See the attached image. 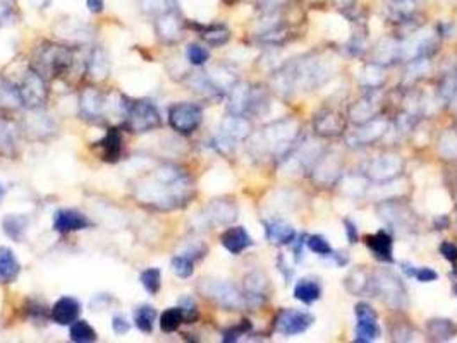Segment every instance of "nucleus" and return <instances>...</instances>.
Here are the masks:
<instances>
[{
    "mask_svg": "<svg viewBox=\"0 0 457 343\" xmlns=\"http://www.w3.org/2000/svg\"><path fill=\"white\" fill-rule=\"evenodd\" d=\"M0 103H6V105L21 103L17 88H14V86L10 85L7 79H3L2 76H0Z\"/></svg>",
    "mask_w": 457,
    "mask_h": 343,
    "instance_id": "47",
    "label": "nucleus"
},
{
    "mask_svg": "<svg viewBox=\"0 0 457 343\" xmlns=\"http://www.w3.org/2000/svg\"><path fill=\"white\" fill-rule=\"evenodd\" d=\"M251 330V324L250 321H243V323L239 324V326H234V328H229L227 331L224 333V338L222 340L224 342H237L241 337H243L244 333H248V331Z\"/></svg>",
    "mask_w": 457,
    "mask_h": 343,
    "instance_id": "50",
    "label": "nucleus"
},
{
    "mask_svg": "<svg viewBox=\"0 0 457 343\" xmlns=\"http://www.w3.org/2000/svg\"><path fill=\"white\" fill-rule=\"evenodd\" d=\"M139 7L150 16H162L171 10H178V0H139Z\"/></svg>",
    "mask_w": 457,
    "mask_h": 343,
    "instance_id": "40",
    "label": "nucleus"
},
{
    "mask_svg": "<svg viewBox=\"0 0 457 343\" xmlns=\"http://www.w3.org/2000/svg\"><path fill=\"white\" fill-rule=\"evenodd\" d=\"M300 131V124L293 118L273 122L253 137L251 150L258 157H273L287 160L296 150Z\"/></svg>",
    "mask_w": 457,
    "mask_h": 343,
    "instance_id": "3",
    "label": "nucleus"
},
{
    "mask_svg": "<svg viewBox=\"0 0 457 343\" xmlns=\"http://www.w3.org/2000/svg\"><path fill=\"white\" fill-rule=\"evenodd\" d=\"M17 93H19V100L24 107L31 108V110H40V107L45 105L46 96H49L45 78L37 69L30 67L21 85L17 86Z\"/></svg>",
    "mask_w": 457,
    "mask_h": 343,
    "instance_id": "7",
    "label": "nucleus"
},
{
    "mask_svg": "<svg viewBox=\"0 0 457 343\" xmlns=\"http://www.w3.org/2000/svg\"><path fill=\"white\" fill-rule=\"evenodd\" d=\"M428 338L433 342L451 340L457 333V326L451 319H431L426 324Z\"/></svg>",
    "mask_w": 457,
    "mask_h": 343,
    "instance_id": "33",
    "label": "nucleus"
},
{
    "mask_svg": "<svg viewBox=\"0 0 457 343\" xmlns=\"http://www.w3.org/2000/svg\"><path fill=\"white\" fill-rule=\"evenodd\" d=\"M282 2L284 0H264V9H267V12H273Z\"/></svg>",
    "mask_w": 457,
    "mask_h": 343,
    "instance_id": "58",
    "label": "nucleus"
},
{
    "mask_svg": "<svg viewBox=\"0 0 457 343\" xmlns=\"http://www.w3.org/2000/svg\"><path fill=\"white\" fill-rule=\"evenodd\" d=\"M387 131H388V121L375 117L372 118V121L361 124V127L354 132L351 141L356 144H372L375 143V141H379Z\"/></svg>",
    "mask_w": 457,
    "mask_h": 343,
    "instance_id": "22",
    "label": "nucleus"
},
{
    "mask_svg": "<svg viewBox=\"0 0 457 343\" xmlns=\"http://www.w3.org/2000/svg\"><path fill=\"white\" fill-rule=\"evenodd\" d=\"M86 7L89 9V12L100 14L103 7H105V3H103V0H86Z\"/></svg>",
    "mask_w": 457,
    "mask_h": 343,
    "instance_id": "56",
    "label": "nucleus"
},
{
    "mask_svg": "<svg viewBox=\"0 0 457 343\" xmlns=\"http://www.w3.org/2000/svg\"><path fill=\"white\" fill-rule=\"evenodd\" d=\"M3 196H6V189H3V186H2V184H0V203H2Z\"/></svg>",
    "mask_w": 457,
    "mask_h": 343,
    "instance_id": "59",
    "label": "nucleus"
},
{
    "mask_svg": "<svg viewBox=\"0 0 457 343\" xmlns=\"http://www.w3.org/2000/svg\"><path fill=\"white\" fill-rule=\"evenodd\" d=\"M198 290L201 295L214 301L221 308L236 310L244 306V297L232 283L224 280H214V278H205L198 285Z\"/></svg>",
    "mask_w": 457,
    "mask_h": 343,
    "instance_id": "6",
    "label": "nucleus"
},
{
    "mask_svg": "<svg viewBox=\"0 0 457 343\" xmlns=\"http://www.w3.org/2000/svg\"><path fill=\"white\" fill-rule=\"evenodd\" d=\"M89 227V220L76 209H59L53 215V230L59 234H71Z\"/></svg>",
    "mask_w": 457,
    "mask_h": 343,
    "instance_id": "18",
    "label": "nucleus"
},
{
    "mask_svg": "<svg viewBox=\"0 0 457 343\" xmlns=\"http://www.w3.org/2000/svg\"><path fill=\"white\" fill-rule=\"evenodd\" d=\"M21 272V265L17 261L12 249L0 245V283H10L17 278Z\"/></svg>",
    "mask_w": 457,
    "mask_h": 343,
    "instance_id": "29",
    "label": "nucleus"
},
{
    "mask_svg": "<svg viewBox=\"0 0 457 343\" xmlns=\"http://www.w3.org/2000/svg\"><path fill=\"white\" fill-rule=\"evenodd\" d=\"M69 337L74 343H92L96 342V338H98L92 324L85 319H78L71 324Z\"/></svg>",
    "mask_w": 457,
    "mask_h": 343,
    "instance_id": "38",
    "label": "nucleus"
},
{
    "mask_svg": "<svg viewBox=\"0 0 457 343\" xmlns=\"http://www.w3.org/2000/svg\"><path fill=\"white\" fill-rule=\"evenodd\" d=\"M415 278L418 281H421V283H430V281L437 280L438 274L435 270H431V268H416Z\"/></svg>",
    "mask_w": 457,
    "mask_h": 343,
    "instance_id": "51",
    "label": "nucleus"
},
{
    "mask_svg": "<svg viewBox=\"0 0 457 343\" xmlns=\"http://www.w3.org/2000/svg\"><path fill=\"white\" fill-rule=\"evenodd\" d=\"M313 127L318 136H340L345 129V118L336 110H322L313 118Z\"/></svg>",
    "mask_w": 457,
    "mask_h": 343,
    "instance_id": "17",
    "label": "nucleus"
},
{
    "mask_svg": "<svg viewBox=\"0 0 457 343\" xmlns=\"http://www.w3.org/2000/svg\"><path fill=\"white\" fill-rule=\"evenodd\" d=\"M203 122V110L196 103H175L169 110V124L175 132L189 136L196 131Z\"/></svg>",
    "mask_w": 457,
    "mask_h": 343,
    "instance_id": "8",
    "label": "nucleus"
},
{
    "mask_svg": "<svg viewBox=\"0 0 457 343\" xmlns=\"http://www.w3.org/2000/svg\"><path fill=\"white\" fill-rule=\"evenodd\" d=\"M109 100L103 93H100L98 89L88 88L81 93V98H79V112H81L83 118L86 121H102L107 115L109 110Z\"/></svg>",
    "mask_w": 457,
    "mask_h": 343,
    "instance_id": "13",
    "label": "nucleus"
},
{
    "mask_svg": "<svg viewBox=\"0 0 457 343\" xmlns=\"http://www.w3.org/2000/svg\"><path fill=\"white\" fill-rule=\"evenodd\" d=\"M377 108H379V98H375L373 95H368L349 108V118H351L354 124H365V122L375 118Z\"/></svg>",
    "mask_w": 457,
    "mask_h": 343,
    "instance_id": "27",
    "label": "nucleus"
},
{
    "mask_svg": "<svg viewBox=\"0 0 457 343\" xmlns=\"http://www.w3.org/2000/svg\"><path fill=\"white\" fill-rule=\"evenodd\" d=\"M179 308L182 310V316H184L186 323H194V321L198 319V316H200L196 302L191 297H182L181 301H179Z\"/></svg>",
    "mask_w": 457,
    "mask_h": 343,
    "instance_id": "49",
    "label": "nucleus"
},
{
    "mask_svg": "<svg viewBox=\"0 0 457 343\" xmlns=\"http://www.w3.org/2000/svg\"><path fill=\"white\" fill-rule=\"evenodd\" d=\"M110 64L109 57L105 55L102 49L93 50L92 57L88 60V74L95 79H105L109 76Z\"/></svg>",
    "mask_w": 457,
    "mask_h": 343,
    "instance_id": "35",
    "label": "nucleus"
},
{
    "mask_svg": "<svg viewBox=\"0 0 457 343\" xmlns=\"http://www.w3.org/2000/svg\"><path fill=\"white\" fill-rule=\"evenodd\" d=\"M361 82H363V85L370 86L372 89L379 88L381 82H383V71H381V67L377 66V64L366 66L365 71H363Z\"/></svg>",
    "mask_w": 457,
    "mask_h": 343,
    "instance_id": "44",
    "label": "nucleus"
},
{
    "mask_svg": "<svg viewBox=\"0 0 457 343\" xmlns=\"http://www.w3.org/2000/svg\"><path fill=\"white\" fill-rule=\"evenodd\" d=\"M200 31L201 39L210 46H222L229 42L230 31L224 24H207V26H196Z\"/></svg>",
    "mask_w": 457,
    "mask_h": 343,
    "instance_id": "31",
    "label": "nucleus"
},
{
    "mask_svg": "<svg viewBox=\"0 0 457 343\" xmlns=\"http://www.w3.org/2000/svg\"><path fill=\"white\" fill-rule=\"evenodd\" d=\"M402 170V161L397 157H380L370 165V175L377 180H387Z\"/></svg>",
    "mask_w": 457,
    "mask_h": 343,
    "instance_id": "26",
    "label": "nucleus"
},
{
    "mask_svg": "<svg viewBox=\"0 0 457 343\" xmlns=\"http://www.w3.org/2000/svg\"><path fill=\"white\" fill-rule=\"evenodd\" d=\"M370 283L373 285V290L379 294V297L383 299L385 304L397 309L404 308L408 304V295H406L404 287L394 273L379 272Z\"/></svg>",
    "mask_w": 457,
    "mask_h": 343,
    "instance_id": "9",
    "label": "nucleus"
},
{
    "mask_svg": "<svg viewBox=\"0 0 457 343\" xmlns=\"http://www.w3.org/2000/svg\"><path fill=\"white\" fill-rule=\"evenodd\" d=\"M79 314H81V302L74 297H67V295L60 297L50 310L53 323L60 324V326H71L74 321L79 319Z\"/></svg>",
    "mask_w": 457,
    "mask_h": 343,
    "instance_id": "19",
    "label": "nucleus"
},
{
    "mask_svg": "<svg viewBox=\"0 0 457 343\" xmlns=\"http://www.w3.org/2000/svg\"><path fill=\"white\" fill-rule=\"evenodd\" d=\"M306 245H308L309 251L315 252V254L318 256H330L334 252L332 245L329 244V240H327L323 236L308 237V239H306Z\"/></svg>",
    "mask_w": 457,
    "mask_h": 343,
    "instance_id": "45",
    "label": "nucleus"
},
{
    "mask_svg": "<svg viewBox=\"0 0 457 343\" xmlns=\"http://www.w3.org/2000/svg\"><path fill=\"white\" fill-rule=\"evenodd\" d=\"M265 236L273 245H289L296 240V230L286 220H270L265 222Z\"/></svg>",
    "mask_w": 457,
    "mask_h": 343,
    "instance_id": "21",
    "label": "nucleus"
},
{
    "mask_svg": "<svg viewBox=\"0 0 457 343\" xmlns=\"http://www.w3.org/2000/svg\"><path fill=\"white\" fill-rule=\"evenodd\" d=\"M221 242L230 254H241L253 244V239H251V236L246 232L244 227H230L222 234Z\"/></svg>",
    "mask_w": 457,
    "mask_h": 343,
    "instance_id": "24",
    "label": "nucleus"
},
{
    "mask_svg": "<svg viewBox=\"0 0 457 343\" xmlns=\"http://www.w3.org/2000/svg\"><path fill=\"white\" fill-rule=\"evenodd\" d=\"M203 216L214 227L232 225L237 218V206L229 200H215L207 206Z\"/></svg>",
    "mask_w": 457,
    "mask_h": 343,
    "instance_id": "16",
    "label": "nucleus"
},
{
    "mask_svg": "<svg viewBox=\"0 0 457 343\" xmlns=\"http://www.w3.org/2000/svg\"><path fill=\"white\" fill-rule=\"evenodd\" d=\"M186 57H188L189 64H193V66H203V64H207L208 59H210V52H208L205 46L191 43L188 50H186Z\"/></svg>",
    "mask_w": 457,
    "mask_h": 343,
    "instance_id": "46",
    "label": "nucleus"
},
{
    "mask_svg": "<svg viewBox=\"0 0 457 343\" xmlns=\"http://www.w3.org/2000/svg\"><path fill=\"white\" fill-rule=\"evenodd\" d=\"M251 88L253 86L248 85V82H234L229 93V114L246 115L248 107H250Z\"/></svg>",
    "mask_w": 457,
    "mask_h": 343,
    "instance_id": "25",
    "label": "nucleus"
},
{
    "mask_svg": "<svg viewBox=\"0 0 457 343\" xmlns=\"http://www.w3.org/2000/svg\"><path fill=\"white\" fill-rule=\"evenodd\" d=\"M251 136V122L244 115L230 114L222 121L221 134L217 137V143L221 148H230L234 143L243 141Z\"/></svg>",
    "mask_w": 457,
    "mask_h": 343,
    "instance_id": "11",
    "label": "nucleus"
},
{
    "mask_svg": "<svg viewBox=\"0 0 457 343\" xmlns=\"http://www.w3.org/2000/svg\"><path fill=\"white\" fill-rule=\"evenodd\" d=\"M155 31H157L158 38L165 43H175L182 38L184 33V21L179 16L178 10H171L155 21Z\"/></svg>",
    "mask_w": 457,
    "mask_h": 343,
    "instance_id": "14",
    "label": "nucleus"
},
{
    "mask_svg": "<svg viewBox=\"0 0 457 343\" xmlns=\"http://www.w3.org/2000/svg\"><path fill=\"white\" fill-rule=\"evenodd\" d=\"M10 12H12V7H10V3L6 2V0H0V23L9 19Z\"/></svg>",
    "mask_w": 457,
    "mask_h": 343,
    "instance_id": "57",
    "label": "nucleus"
},
{
    "mask_svg": "<svg viewBox=\"0 0 457 343\" xmlns=\"http://www.w3.org/2000/svg\"><path fill=\"white\" fill-rule=\"evenodd\" d=\"M74 55L60 45H46L37 52V71L43 78H59L73 66Z\"/></svg>",
    "mask_w": 457,
    "mask_h": 343,
    "instance_id": "5",
    "label": "nucleus"
},
{
    "mask_svg": "<svg viewBox=\"0 0 457 343\" xmlns=\"http://www.w3.org/2000/svg\"><path fill=\"white\" fill-rule=\"evenodd\" d=\"M224 2H225V3H227V6H232V3H236V2H237V0H224Z\"/></svg>",
    "mask_w": 457,
    "mask_h": 343,
    "instance_id": "60",
    "label": "nucleus"
},
{
    "mask_svg": "<svg viewBox=\"0 0 457 343\" xmlns=\"http://www.w3.org/2000/svg\"><path fill=\"white\" fill-rule=\"evenodd\" d=\"M330 78V69L320 57H304L301 60L287 64L273 78L275 88L280 93L291 95L294 91H309L322 86Z\"/></svg>",
    "mask_w": 457,
    "mask_h": 343,
    "instance_id": "2",
    "label": "nucleus"
},
{
    "mask_svg": "<svg viewBox=\"0 0 457 343\" xmlns=\"http://www.w3.org/2000/svg\"><path fill=\"white\" fill-rule=\"evenodd\" d=\"M17 146V131L14 124L0 118V155H12Z\"/></svg>",
    "mask_w": 457,
    "mask_h": 343,
    "instance_id": "37",
    "label": "nucleus"
},
{
    "mask_svg": "<svg viewBox=\"0 0 457 343\" xmlns=\"http://www.w3.org/2000/svg\"><path fill=\"white\" fill-rule=\"evenodd\" d=\"M315 323V317L311 313L300 309H284L282 313L277 316V331L284 337H294V335H301L311 328Z\"/></svg>",
    "mask_w": 457,
    "mask_h": 343,
    "instance_id": "10",
    "label": "nucleus"
},
{
    "mask_svg": "<svg viewBox=\"0 0 457 343\" xmlns=\"http://www.w3.org/2000/svg\"><path fill=\"white\" fill-rule=\"evenodd\" d=\"M95 150L98 151L100 158L107 164H115L122 155V136L117 129H109L107 134L95 143Z\"/></svg>",
    "mask_w": 457,
    "mask_h": 343,
    "instance_id": "20",
    "label": "nucleus"
},
{
    "mask_svg": "<svg viewBox=\"0 0 457 343\" xmlns=\"http://www.w3.org/2000/svg\"><path fill=\"white\" fill-rule=\"evenodd\" d=\"M440 153L447 158L457 157V132H445L440 139Z\"/></svg>",
    "mask_w": 457,
    "mask_h": 343,
    "instance_id": "48",
    "label": "nucleus"
},
{
    "mask_svg": "<svg viewBox=\"0 0 457 343\" xmlns=\"http://www.w3.org/2000/svg\"><path fill=\"white\" fill-rule=\"evenodd\" d=\"M112 328H114V333L115 335H124L128 333L129 328H131V324H129V321L126 319L124 316H114L112 317Z\"/></svg>",
    "mask_w": 457,
    "mask_h": 343,
    "instance_id": "53",
    "label": "nucleus"
},
{
    "mask_svg": "<svg viewBox=\"0 0 457 343\" xmlns=\"http://www.w3.org/2000/svg\"><path fill=\"white\" fill-rule=\"evenodd\" d=\"M440 254L444 256L447 261L456 263L457 261V245L452 242H442L440 244Z\"/></svg>",
    "mask_w": 457,
    "mask_h": 343,
    "instance_id": "52",
    "label": "nucleus"
},
{
    "mask_svg": "<svg viewBox=\"0 0 457 343\" xmlns=\"http://www.w3.org/2000/svg\"><path fill=\"white\" fill-rule=\"evenodd\" d=\"M124 125L131 132H150L160 127L162 118L157 107L146 100H129L124 115Z\"/></svg>",
    "mask_w": 457,
    "mask_h": 343,
    "instance_id": "4",
    "label": "nucleus"
},
{
    "mask_svg": "<svg viewBox=\"0 0 457 343\" xmlns=\"http://www.w3.org/2000/svg\"><path fill=\"white\" fill-rule=\"evenodd\" d=\"M184 323V316H182L181 308H169L164 310L160 316V328L165 333H174L178 331V328Z\"/></svg>",
    "mask_w": 457,
    "mask_h": 343,
    "instance_id": "41",
    "label": "nucleus"
},
{
    "mask_svg": "<svg viewBox=\"0 0 457 343\" xmlns=\"http://www.w3.org/2000/svg\"><path fill=\"white\" fill-rule=\"evenodd\" d=\"M28 225H30V218L26 215H7L2 220L3 232L7 234V237L16 242L24 239L28 232Z\"/></svg>",
    "mask_w": 457,
    "mask_h": 343,
    "instance_id": "30",
    "label": "nucleus"
},
{
    "mask_svg": "<svg viewBox=\"0 0 457 343\" xmlns=\"http://www.w3.org/2000/svg\"><path fill=\"white\" fill-rule=\"evenodd\" d=\"M379 211L381 218L390 225H394L395 229H402V225L409 223V211L401 204L385 203L379 206Z\"/></svg>",
    "mask_w": 457,
    "mask_h": 343,
    "instance_id": "32",
    "label": "nucleus"
},
{
    "mask_svg": "<svg viewBox=\"0 0 457 343\" xmlns=\"http://www.w3.org/2000/svg\"><path fill=\"white\" fill-rule=\"evenodd\" d=\"M344 225H345V236H347V240L351 242V244H356V242H358V229H356V225L351 222V220H345Z\"/></svg>",
    "mask_w": 457,
    "mask_h": 343,
    "instance_id": "54",
    "label": "nucleus"
},
{
    "mask_svg": "<svg viewBox=\"0 0 457 343\" xmlns=\"http://www.w3.org/2000/svg\"><path fill=\"white\" fill-rule=\"evenodd\" d=\"M366 244H368L370 251L373 252L377 259L385 263L394 261V256H392V237L385 230H380L375 236L366 237Z\"/></svg>",
    "mask_w": 457,
    "mask_h": 343,
    "instance_id": "28",
    "label": "nucleus"
},
{
    "mask_svg": "<svg viewBox=\"0 0 457 343\" xmlns=\"http://www.w3.org/2000/svg\"><path fill=\"white\" fill-rule=\"evenodd\" d=\"M136 197L155 209L181 208L191 197V180L188 173L174 165L157 168L146 182L136 187Z\"/></svg>",
    "mask_w": 457,
    "mask_h": 343,
    "instance_id": "1",
    "label": "nucleus"
},
{
    "mask_svg": "<svg viewBox=\"0 0 457 343\" xmlns=\"http://www.w3.org/2000/svg\"><path fill=\"white\" fill-rule=\"evenodd\" d=\"M141 285L150 295H157L162 288V272L158 268H148L139 276Z\"/></svg>",
    "mask_w": 457,
    "mask_h": 343,
    "instance_id": "42",
    "label": "nucleus"
},
{
    "mask_svg": "<svg viewBox=\"0 0 457 343\" xmlns=\"http://www.w3.org/2000/svg\"><path fill=\"white\" fill-rule=\"evenodd\" d=\"M356 317H358V326H356V342L368 343L375 342L380 337V328L377 323V313L366 302L356 306Z\"/></svg>",
    "mask_w": 457,
    "mask_h": 343,
    "instance_id": "12",
    "label": "nucleus"
},
{
    "mask_svg": "<svg viewBox=\"0 0 457 343\" xmlns=\"http://www.w3.org/2000/svg\"><path fill=\"white\" fill-rule=\"evenodd\" d=\"M155 319H157V309L153 306L143 304L135 310V323L141 333L150 335L153 331Z\"/></svg>",
    "mask_w": 457,
    "mask_h": 343,
    "instance_id": "36",
    "label": "nucleus"
},
{
    "mask_svg": "<svg viewBox=\"0 0 457 343\" xmlns=\"http://www.w3.org/2000/svg\"><path fill=\"white\" fill-rule=\"evenodd\" d=\"M334 3H336L337 9L343 10L344 14L352 12L356 7V0H334Z\"/></svg>",
    "mask_w": 457,
    "mask_h": 343,
    "instance_id": "55",
    "label": "nucleus"
},
{
    "mask_svg": "<svg viewBox=\"0 0 457 343\" xmlns=\"http://www.w3.org/2000/svg\"><path fill=\"white\" fill-rule=\"evenodd\" d=\"M344 281H345L344 283L345 288H347V290L354 295L363 294V292L368 290V287H370V278L363 268L352 270V272L345 276Z\"/></svg>",
    "mask_w": 457,
    "mask_h": 343,
    "instance_id": "39",
    "label": "nucleus"
},
{
    "mask_svg": "<svg viewBox=\"0 0 457 343\" xmlns=\"http://www.w3.org/2000/svg\"><path fill=\"white\" fill-rule=\"evenodd\" d=\"M294 297L303 304H313L322 297V287L315 280H300L294 287Z\"/></svg>",
    "mask_w": 457,
    "mask_h": 343,
    "instance_id": "34",
    "label": "nucleus"
},
{
    "mask_svg": "<svg viewBox=\"0 0 457 343\" xmlns=\"http://www.w3.org/2000/svg\"><path fill=\"white\" fill-rule=\"evenodd\" d=\"M421 0H387V14L394 23H408L418 14Z\"/></svg>",
    "mask_w": 457,
    "mask_h": 343,
    "instance_id": "23",
    "label": "nucleus"
},
{
    "mask_svg": "<svg viewBox=\"0 0 457 343\" xmlns=\"http://www.w3.org/2000/svg\"><path fill=\"white\" fill-rule=\"evenodd\" d=\"M172 272L179 278H189L194 273V259L188 254H178L171 261Z\"/></svg>",
    "mask_w": 457,
    "mask_h": 343,
    "instance_id": "43",
    "label": "nucleus"
},
{
    "mask_svg": "<svg viewBox=\"0 0 457 343\" xmlns=\"http://www.w3.org/2000/svg\"><path fill=\"white\" fill-rule=\"evenodd\" d=\"M268 280L261 272H253L244 278V306L260 308L267 299Z\"/></svg>",
    "mask_w": 457,
    "mask_h": 343,
    "instance_id": "15",
    "label": "nucleus"
}]
</instances>
